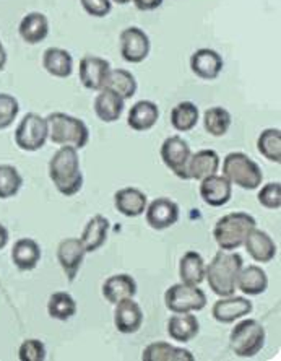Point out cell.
<instances>
[{
  "label": "cell",
  "instance_id": "23",
  "mask_svg": "<svg viewBox=\"0 0 281 361\" xmlns=\"http://www.w3.org/2000/svg\"><path fill=\"white\" fill-rule=\"evenodd\" d=\"M109 220L103 215H94L83 228L80 241L87 252H96L104 246L109 235Z\"/></svg>",
  "mask_w": 281,
  "mask_h": 361
},
{
  "label": "cell",
  "instance_id": "2",
  "mask_svg": "<svg viewBox=\"0 0 281 361\" xmlns=\"http://www.w3.org/2000/svg\"><path fill=\"white\" fill-rule=\"evenodd\" d=\"M244 265L242 256L235 251H220L205 267V279L216 296H231L236 291V281Z\"/></svg>",
  "mask_w": 281,
  "mask_h": 361
},
{
  "label": "cell",
  "instance_id": "8",
  "mask_svg": "<svg viewBox=\"0 0 281 361\" xmlns=\"http://www.w3.org/2000/svg\"><path fill=\"white\" fill-rule=\"evenodd\" d=\"M164 302L166 307L174 314H182V312H195L201 311L206 306V295L199 286L176 283L169 286L164 293Z\"/></svg>",
  "mask_w": 281,
  "mask_h": 361
},
{
  "label": "cell",
  "instance_id": "16",
  "mask_svg": "<svg viewBox=\"0 0 281 361\" xmlns=\"http://www.w3.org/2000/svg\"><path fill=\"white\" fill-rule=\"evenodd\" d=\"M199 192L206 205L223 207L232 197V184L225 176L211 174V176L201 179Z\"/></svg>",
  "mask_w": 281,
  "mask_h": 361
},
{
  "label": "cell",
  "instance_id": "24",
  "mask_svg": "<svg viewBox=\"0 0 281 361\" xmlns=\"http://www.w3.org/2000/svg\"><path fill=\"white\" fill-rule=\"evenodd\" d=\"M137 295V281L129 274H118L106 279L103 283V296L111 305H118L119 301L134 298Z\"/></svg>",
  "mask_w": 281,
  "mask_h": 361
},
{
  "label": "cell",
  "instance_id": "34",
  "mask_svg": "<svg viewBox=\"0 0 281 361\" xmlns=\"http://www.w3.org/2000/svg\"><path fill=\"white\" fill-rule=\"evenodd\" d=\"M106 87L113 90V92L118 93L124 99H130L132 97H135L139 85H137L132 72L125 71V68H111L108 80H106Z\"/></svg>",
  "mask_w": 281,
  "mask_h": 361
},
{
  "label": "cell",
  "instance_id": "35",
  "mask_svg": "<svg viewBox=\"0 0 281 361\" xmlns=\"http://www.w3.org/2000/svg\"><path fill=\"white\" fill-rule=\"evenodd\" d=\"M232 124V118L230 111L221 108V106H213L208 108L204 114V127L211 137H223L227 134Z\"/></svg>",
  "mask_w": 281,
  "mask_h": 361
},
{
  "label": "cell",
  "instance_id": "1",
  "mask_svg": "<svg viewBox=\"0 0 281 361\" xmlns=\"http://www.w3.org/2000/svg\"><path fill=\"white\" fill-rule=\"evenodd\" d=\"M49 178L54 188L65 197L78 194L83 188V173L75 147L62 145L49 161Z\"/></svg>",
  "mask_w": 281,
  "mask_h": 361
},
{
  "label": "cell",
  "instance_id": "31",
  "mask_svg": "<svg viewBox=\"0 0 281 361\" xmlns=\"http://www.w3.org/2000/svg\"><path fill=\"white\" fill-rule=\"evenodd\" d=\"M205 261L197 251H187L179 262V277L185 285L199 286L205 280Z\"/></svg>",
  "mask_w": 281,
  "mask_h": 361
},
{
  "label": "cell",
  "instance_id": "33",
  "mask_svg": "<svg viewBox=\"0 0 281 361\" xmlns=\"http://www.w3.org/2000/svg\"><path fill=\"white\" fill-rule=\"evenodd\" d=\"M47 312L52 319L65 322L77 314V301L67 291H56L47 301Z\"/></svg>",
  "mask_w": 281,
  "mask_h": 361
},
{
  "label": "cell",
  "instance_id": "4",
  "mask_svg": "<svg viewBox=\"0 0 281 361\" xmlns=\"http://www.w3.org/2000/svg\"><path fill=\"white\" fill-rule=\"evenodd\" d=\"M49 139L56 145H70L82 150L89 142V129L82 119L65 113H51L47 116Z\"/></svg>",
  "mask_w": 281,
  "mask_h": 361
},
{
  "label": "cell",
  "instance_id": "9",
  "mask_svg": "<svg viewBox=\"0 0 281 361\" xmlns=\"http://www.w3.org/2000/svg\"><path fill=\"white\" fill-rule=\"evenodd\" d=\"M160 155L163 163L166 164V168L174 174V176L184 180L189 179L187 163L190 160V155H192V150H190L189 143L185 142L182 137H168V139L163 142Z\"/></svg>",
  "mask_w": 281,
  "mask_h": 361
},
{
  "label": "cell",
  "instance_id": "25",
  "mask_svg": "<svg viewBox=\"0 0 281 361\" xmlns=\"http://www.w3.org/2000/svg\"><path fill=\"white\" fill-rule=\"evenodd\" d=\"M221 166L220 155L215 150H200L190 155L187 163V176L189 179L201 180L218 173Z\"/></svg>",
  "mask_w": 281,
  "mask_h": 361
},
{
  "label": "cell",
  "instance_id": "13",
  "mask_svg": "<svg viewBox=\"0 0 281 361\" xmlns=\"http://www.w3.org/2000/svg\"><path fill=\"white\" fill-rule=\"evenodd\" d=\"M109 72L111 63L98 56H85L78 66V77L82 85L92 92H99L106 87Z\"/></svg>",
  "mask_w": 281,
  "mask_h": 361
},
{
  "label": "cell",
  "instance_id": "19",
  "mask_svg": "<svg viewBox=\"0 0 281 361\" xmlns=\"http://www.w3.org/2000/svg\"><path fill=\"white\" fill-rule=\"evenodd\" d=\"M125 108V99L119 97L118 93L113 92V90L104 87L99 90L93 103V109L96 113L98 119L106 122V124H111V122L119 121V118L124 113Z\"/></svg>",
  "mask_w": 281,
  "mask_h": 361
},
{
  "label": "cell",
  "instance_id": "20",
  "mask_svg": "<svg viewBox=\"0 0 281 361\" xmlns=\"http://www.w3.org/2000/svg\"><path fill=\"white\" fill-rule=\"evenodd\" d=\"M148 205V197L145 192L137 188H124L114 194L115 210L127 219H137L145 214Z\"/></svg>",
  "mask_w": 281,
  "mask_h": 361
},
{
  "label": "cell",
  "instance_id": "38",
  "mask_svg": "<svg viewBox=\"0 0 281 361\" xmlns=\"http://www.w3.org/2000/svg\"><path fill=\"white\" fill-rule=\"evenodd\" d=\"M20 113L18 99L8 93H0V130L8 129Z\"/></svg>",
  "mask_w": 281,
  "mask_h": 361
},
{
  "label": "cell",
  "instance_id": "6",
  "mask_svg": "<svg viewBox=\"0 0 281 361\" xmlns=\"http://www.w3.org/2000/svg\"><path fill=\"white\" fill-rule=\"evenodd\" d=\"M265 337H267L265 329L257 319H242L231 331V350L236 357L252 358L262 352Z\"/></svg>",
  "mask_w": 281,
  "mask_h": 361
},
{
  "label": "cell",
  "instance_id": "17",
  "mask_svg": "<svg viewBox=\"0 0 281 361\" xmlns=\"http://www.w3.org/2000/svg\"><path fill=\"white\" fill-rule=\"evenodd\" d=\"M114 326L120 334H135L142 329L143 311L134 298H127L114 305Z\"/></svg>",
  "mask_w": 281,
  "mask_h": 361
},
{
  "label": "cell",
  "instance_id": "5",
  "mask_svg": "<svg viewBox=\"0 0 281 361\" xmlns=\"http://www.w3.org/2000/svg\"><path fill=\"white\" fill-rule=\"evenodd\" d=\"M223 176L246 190L258 189L263 180L262 168L242 152L227 153L223 160Z\"/></svg>",
  "mask_w": 281,
  "mask_h": 361
},
{
  "label": "cell",
  "instance_id": "15",
  "mask_svg": "<svg viewBox=\"0 0 281 361\" xmlns=\"http://www.w3.org/2000/svg\"><path fill=\"white\" fill-rule=\"evenodd\" d=\"M225 67L223 57L215 49L210 47H201L197 49L190 57V68L201 80H215Z\"/></svg>",
  "mask_w": 281,
  "mask_h": 361
},
{
  "label": "cell",
  "instance_id": "28",
  "mask_svg": "<svg viewBox=\"0 0 281 361\" xmlns=\"http://www.w3.org/2000/svg\"><path fill=\"white\" fill-rule=\"evenodd\" d=\"M42 67L52 77L67 78L73 72V57L62 47H47L42 54Z\"/></svg>",
  "mask_w": 281,
  "mask_h": 361
},
{
  "label": "cell",
  "instance_id": "39",
  "mask_svg": "<svg viewBox=\"0 0 281 361\" xmlns=\"http://www.w3.org/2000/svg\"><path fill=\"white\" fill-rule=\"evenodd\" d=\"M258 204L268 210H280L281 207V184L268 183L258 190Z\"/></svg>",
  "mask_w": 281,
  "mask_h": 361
},
{
  "label": "cell",
  "instance_id": "11",
  "mask_svg": "<svg viewBox=\"0 0 281 361\" xmlns=\"http://www.w3.org/2000/svg\"><path fill=\"white\" fill-rule=\"evenodd\" d=\"M179 216H181L179 205L168 197L155 199L146 205L145 210V219L148 226L158 231L168 230V228L176 225L179 221Z\"/></svg>",
  "mask_w": 281,
  "mask_h": 361
},
{
  "label": "cell",
  "instance_id": "7",
  "mask_svg": "<svg viewBox=\"0 0 281 361\" xmlns=\"http://www.w3.org/2000/svg\"><path fill=\"white\" fill-rule=\"evenodd\" d=\"M49 139V126L47 119L36 113L23 116L15 129V143L23 152H38Z\"/></svg>",
  "mask_w": 281,
  "mask_h": 361
},
{
  "label": "cell",
  "instance_id": "42",
  "mask_svg": "<svg viewBox=\"0 0 281 361\" xmlns=\"http://www.w3.org/2000/svg\"><path fill=\"white\" fill-rule=\"evenodd\" d=\"M137 10L140 12H153V10L160 8L164 0H132Z\"/></svg>",
  "mask_w": 281,
  "mask_h": 361
},
{
  "label": "cell",
  "instance_id": "22",
  "mask_svg": "<svg viewBox=\"0 0 281 361\" xmlns=\"http://www.w3.org/2000/svg\"><path fill=\"white\" fill-rule=\"evenodd\" d=\"M18 35L26 44H39L49 35V20L41 12L26 13L20 21Z\"/></svg>",
  "mask_w": 281,
  "mask_h": 361
},
{
  "label": "cell",
  "instance_id": "44",
  "mask_svg": "<svg viewBox=\"0 0 281 361\" xmlns=\"http://www.w3.org/2000/svg\"><path fill=\"white\" fill-rule=\"evenodd\" d=\"M5 66H7V51H5L2 41H0V72L4 71Z\"/></svg>",
  "mask_w": 281,
  "mask_h": 361
},
{
  "label": "cell",
  "instance_id": "30",
  "mask_svg": "<svg viewBox=\"0 0 281 361\" xmlns=\"http://www.w3.org/2000/svg\"><path fill=\"white\" fill-rule=\"evenodd\" d=\"M143 361H194L195 357L189 350L174 347L168 342H153L143 350Z\"/></svg>",
  "mask_w": 281,
  "mask_h": 361
},
{
  "label": "cell",
  "instance_id": "45",
  "mask_svg": "<svg viewBox=\"0 0 281 361\" xmlns=\"http://www.w3.org/2000/svg\"><path fill=\"white\" fill-rule=\"evenodd\" d=\"M111 2H114V4H119V5H125V4L132 2V0H111Z\"/></svg>",
  "mask_w": 281,
  "mask_h": 361
},
{
  "label": "cell",
  "instance_id": "18",
  "mask_svg": "<svg viewBox=\"0 0 281 361\" xmlns=\"http://www.w3.org/2000/svg\"><path fill=\"white\" fill-rule=\"evenodd\" d=\"M244 246H246L249 256L258 264L272 262L277 256V244L272 240V236L267 231L258 230L257 226L249 231Z\"/></svg>",
  "mask_w": 281,
  "mask_h": 361
},
{
  "label": "cell",
  "instance_id": "37",
  "mask_svg": "<svg viewBox=\"0 0 281 361\" xmlns=\"http://www.w3.org/2000/svg\"><path fill=\"white\" fill-rule=\"evenodd\" d=\"M23 185V178L12 164H0V199L15 197Z\"/></svg>",
  "mask_w": 281,
  "mask_h": 361
},
{
  "label": "cell",
  "instance_id": "26",
  "mask_svg": "<svg viewBox=\"0 0 281 361\" xmlns=\"http://www.w3.org/2000/svg\"><path fill=\"white\" fill-rule=\"evenodd\" d=\"M12 261L21 272H30L38 267L41 261V246L31 238H21L12 247Z\"/></svg>",
  "mask_w": 281,
  "mask_h": 361
},
{
  "label": "cell",
  "instance_id": "14",
  "mask_svg": "<svg viewBox=\"0 0 281 361\" xmlns=\"http://www.w3.org/2000/svg\"><path fill=\"white\" fill-rule=\"evenodd\" d=\"M254 310L251 300L244 298V296H223L211 307V316L215 321L220 324H232L237 319L249 316Z\"/></svg>",
  "mask_w": 281,
  "mask_h": 361
},
{
  "label": "cell",
  "instance_id": "3",
  "mask_svg": "<svg viewBox=\"0 0 281 361\" xmlns=\"http://www.w3.org/2000/svg\"><path fill=\"white\" fill-rule=\"evenodd\" d=\"M257 221L246 212H232L215 223L213 238L221 251H236L244 246V241Z\"/></svg>",
  "mask_w": 281,
  "mask_h": 361
},
{
  "label": "cell",
  "instance_id": "29",
  "mask_svg": "<svg viewBox=\"0 0 281 361\" xmlns=\"http://www.w3.org/2000/svg\"><path fill=\"white\" fill-rule=\"evenodd\" d=\"M236 288L241 290L247 296H258L267 291L268 288V277L265 270L258 265H249V267L241 269L237 275Z\"/></svg>",
  "mask_w": 281,
  "mask_h": 361
},
{
  "label": "cell",
  "instance_id": "41",
  "mask_svg": "<svg viewBox=\"0 0 281 361\" xmlns=\"http://www.w3.org/2000/svg\"><path fill=\"white\" fill-rule=\"evenodd\" d=\"M82 7L89 17L103 18L108 17L113 10V2L111 0H80Z\"/></svg>",
  "mask_w": 281,
  "mask_h": 361
},
{
  "label": "cell",
  "instance_id": "36",
  "mask_svg": "<svg viewBox=\"0 0 281 361\" xmlns=\"http://www.w3.org/2000/svg\"><path fill=\"white\" fill-rule=\"evenodd\" d=\"M257 150L265 160L272 163H281V130L265 129L257 139Z\"/></svg>",
  "mask_w": 281,
  "mask_h": 361
},
{
  "label": "cell",
  "instance_id": "32",
  "mask_svg": "<svg viewBox=\"0 0 281 361\" xmlns=\"http://www.w3.org/2000/svg\"><path fill=\"white\" fill-rule=\"evenodd\" d=\"M200 111L192 101H181L171 111V126L177 132H190L199 124Z\"/></svg>",
  "mask_w": 281,
  "mask_h": 361
},
{
  "label": "cell",
  "instance_id": "27",
  "mask_svg": "<svg viewBox=\"0 0 281 361\" xmlns=\"http://www.w3.org/2000/svg\"><path fill=\"white\" fill-rule=\"evenodd\" d=\"M200 332V322L197 316L192 312H182V314H174L168 321V334L174 342L187 343L194 341Z\"/></svg>",
  "mask_w": 281,
  "mask_h": 361
},
{
  "label": "cell",
  "instance_id": "43",
  "mask_svg": "<svg viewBox=\"0 0 281 361\" xmlns=\"http://www.w3.org/2000/svg\"><path fill=\"white\" fill-rule=\"evenodd\" d=\"M8 230L0 223V251L8 244Z\"/></svg>",
  "mask_w": 281,
  "mask_h": 361
},
{
  "label": "cell",
  "instance_id": "10",
  "mask_svg": "<svg viewBox=\"0 0 281 361\" xmlns=\"http://www.w3.org/2000/svg\"><path fill=\"white\" fill-rule=\"evenodd\" d=\"M119 49L122 59L129 63H140L150 56L151 42L145 31L139 26H129L122 30L119 36Z\"/></svg>",
  "mask_w": 281,
  "mask_h": 361
},
{
  "label": "cell",
  "instance_id": "21",
  "mask_svg": "<svg viewBox=\"0 0 281 361\" xmlns=\"http://www.w3.org/2000/svg\"><path fill=\"white\" fill-rule=\"evenodd\" d=\"M160 119V108L150 99H142L132 106L127 116V126L135 132H146L156 126Z\"/></svg>",
  "mask_w": 281,
  "mask_h": 361
},
{
  "label": "cell",
  "instance_id": "12",
  "mask_svg": "<svg viewBox=\"0 0 281 361\" xmlns=\"http://www.w3.org/2000/svg\"><path fill=\"white\" fill-rule=\"evenodd\" d=\"M85 256H87V251H85L80 238H65L57 246V261L70 283L75 281L78 272H80Z\"/></svg>",
  "mask_w": 281,
  "mask_h": 361
},
{
  "label": "cell",
  "instance_id": "40",
  "mask_svg": "<svg viewBox=\"0 0 281 361\" xmlns=\"http://www.w3.org/2000/svg\"><path fill=\"white\" fill-rule=\"evenodd\" d=\"M20 361H44L46 347L38 338H28L18 348Z\"/></svg>",
  "mask_w": 281,
  "mask_h": 361
}]
</instances>
